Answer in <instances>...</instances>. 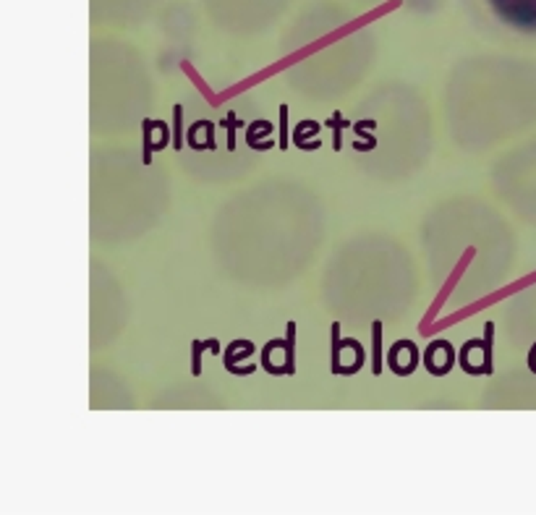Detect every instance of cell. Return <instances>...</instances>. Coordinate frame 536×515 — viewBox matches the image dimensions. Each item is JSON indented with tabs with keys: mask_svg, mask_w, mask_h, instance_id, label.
<instances>
[{
	"mask_svg": "<svg viewBox=\"0 0 536 515\" xmlns=\"http://www.w3.org/2000/svg\"><path fill=\"white\" fill-rule=\"evenodd\" d=\"M317 134H320V123H317V120H301L299 126H296V134H293V139H296V144H299L301 150L314 152L311 141H306V139H309V136H317Z\"/></svg>",
	"mask_w": 536,
	"mask_h": 515,
	"instance_id": "9",
	"label": "cell"
},
{
	"mask_svg": "<svg viewBox=\"0 0 536 515\" xmlns=\"http://www.w3.org/2000/svg\"><path fill=\"white\" fill-rule=\"evenodd\" d=\"M254 354H257V348H254L251 340H233V343L226 348V354H223V364H226V369L230 372V374L249 377L251 372H257V366H251V364L241 366V361L251 358Z\"/></svg>",
	"mask_w": 536,
	"mask_h": 515,
	"instance_id": "5",
	"label": "cell"
},
{
	"mask_svg": "<svg viewBox=\"0 0 536 515\" xmlns=\"http://www.w3.org/2000/svg\"><path fill=\"white\" fill-rule=\"evenodd\" d=\"M173 116H175V134H173V150H181V118H183V108L181 105H175L173 110Z\"/></svg>",
	"mask_w": 536,
	"mask_h": 515,
	"instance_id": "14",
	"label": "cell"
},
{
	"mask_svg": "<svg viewBox=\"0 0 536 515\" xmlns=\"http://www.w3.org/2000/svg\"><path fill=\"white\" fill-rule=\"evenodd\" d=\"M280 150H288V105H280Z\"/></svg>",
	"mask_w": 536,
	"mask_h": 515,
	"instance_id": "13",
	"label": "cell"
},
{
	"mask_svg": "<svg viewBox=\"0 0 536 515\" xmlns=\"http://www.w3.org/2000/svg\"><path fill=\"white\" fill-rule=\"evenodd\" d=\"M487 3L505 26L536 34V0H487Z\"/></svg>",
	"mask_w": 536,
	"mask_h": 515,
	"instance_id": "1",
	"label": "cell"
},
{
	"mask_svg": "<svg viewBox=\"0 0 536 515\" xmlns=\"http://www.w3.org/2000/svg\"><path fill=\"white\" fill-rule=\"evenodd\" d=\"M327 126H333V150L340 152V147H343V129H348L351 123H348L340 113H335L333 118L327 120Z\"/></svg>",
	"mask_w": 536,
	"mask_h": 515,
	"instance_id": "11",
	"label": "cell"
},
{
	"mask_svg": "<svg viewBox=\"0 0 536 515\" xmlns=\"http://www.w3.org/2000/svg\"><path fill=\"white\" fill-rule=\"evenodd\" d=\"M372 343H375V356H372V372L382 374V322H372Z\"/></svg>",
	"mask_w": 536,
	"mask_h": 515,
	"instance_id": "10",
	"label": "cell"
},
{
	"mask_svg": "<svg viewBox=\"0 0 536 515\" xmlns=\"http://www.w3.org/2000/svg\"><path fill=\"white\" fill-rule=\"evenodd\" d=\"M269 134H272V123H269V120H254V123H249L246 129V144L257 152L269 150L267 144L259 141V136H269Z\"/></svg>",
	"mask_w": 536,
	"mask_h": 515,
	"instance_id": "8",
	"label": "cell"
},
{
	"mask_svg": "<svg viewBox=\"0 0 536 515\" xmlns=\"http://www.w3.org/2000/svg\"><path fill=\"white\" fill-rule=\"evenodd\" d=\"M338 358H340V322H333V364L330 369L338 364Z\"/></svg>",
	"mask_w": 536,
	"mask_h": 515,
	"instance_id": "15",
	"label": "cell"
},
{
	"mask_svg": "<svg viewBox=\"0 0 536 515\" xmlns=\"http://www.w3.org/2000/svg\"><path fill=\"white\" fill-rule=\"evenodd\" d=\"M189 144H191V150L196 152H212L217 150V144H214V123L212 120H196L191 123V129H189Z\"/></svg>",
	"mask_w": 536,
	"mask_h": 515,
	"instance_id": "6",
	"label": "cell"
},
{
	"mask_svg": "<svg viewBox=\"0 0 536 515\" xmlns=\"http://www.w3.org/2000/svg\"><path fill=\"white\" fill-rule=\"evenodd\" d=\"M220 126L228 129V150L236 152V129H244V120L236 118V113H228L226 118L220 120Z\"/></svg>",
	"mask_w": 536,
	"mask_h": 515,
	"instance_id": "12",
	"label": "cell"
},
{
	"mask_svg": "<svg viewBox=\"0 0 536 515\" xmlns=\"http://www.w3.org/2000/svg\"><path fill=\"white\" fill-rule=\"evenodd\" d=\"M455 366V348L450 340L445 338H434L424 351V369L432 377H445L450 374V369Z\"/></svg>",
	"mask_w": 536,
	"mask_h": 515,
	"instance_id": "4",
	"label": "cell"
},
{
	"mask_svg": "<svg viewBox=\"0 0 536 515\" xmlns=\"http://www.w3.org/2000/svg\"><path fill=\"white\" fill-rule=\"evenodd\" d=\"M385 364L395 377H411L421 364V351H418V345L413 340H397V343L390 345Z\"/></svg>",
	"mask_w": 536,
	"mask_h": 515,
	"instance_id": "3",
	"label": "cell"
},
{
	"mask_svg": "<svg viewBox=\"0 0 536 515\" xmlns=\"http://www.w3.org/2000/svg\"><path fill=\"white\" fill-rule=\"evenodd\" d=\"M204 351H212L217 354L220 351V343L217 338H207V340H191V374L199 377L202 374V356Z\"/></svg>",
	"mask_w": 536,
	"mask_h": 515,
	"instance_id": "7",
	"label": "cell"
},
{
	"mask_svg": "<svg viewBox=\"0 0 536 515\" xmlns=\"http://www.w3.org/2000/svg\"><path fill=\"white\" fill-rule=\"evenodd\" d=\"M492 333H494V324L487 322L484 338L468 340V343L461 348V358H458V361H461L466 374L471 377L492 374Z\"/></svg>",
	"mask_w": 536,
	"mask_h": 515,
	"instance_id": "2",
	"label": "cell"
}]
</instances>
